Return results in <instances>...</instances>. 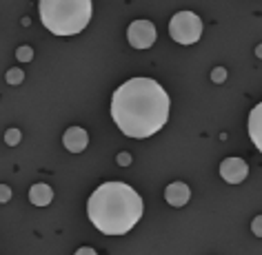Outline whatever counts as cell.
<instances>
[{"mask_svg": "<svg viewBox=\"0 0 262 255\" xmlns=\"http://www.w3.org/2000/svg\"><path fill=\"white\" fill-rule=\"evenodd\" d=\"M87 213L104 235H124L142 218V198L124 182H104L91 193Z\"/></svg>", "mask_w": 262, "mask_h": 255, "instance_id": "2", "label": "cell"}, {"mask_svg": "<svg viewBox=\"0 0 262 255\" xmlns=\"http://www.w3.org/2000/svg\"><path fill=\"white\" fill-rule=\"evenodd\" d=\"M247 173H249V167H247V162L240 158H227V160H222V165H220V175L229 184H240V182L247 178Z\"/></svg>", "mask_w": 262, "mask_h": 255, "instance_id": "6", "label": "cell"}, {"mask_svg": "<svg viewBox=\"0 0 262 255\" xmlns=\"http://www.w3.org/2000/svg\"><path fill=\"white\" fill-rule=\"evenodd\" d=\"M225 76H227L225 69H215V71H213V80H215V82H222V80H225Z\"/></svg>", "mask_w": 262, "mask_h": 255, "instance_id": "16", "label": "cell"}, {"mask_svg": "<svg viewBox=\"0 0 262 255\" xmlns=\"http://www.w3.org/2000/svg\"><path fill=\"white\" fill-rule=\"evenodd\" d=\"M156 36H158L156 25H151L149 20H134L127 29L129 44L136 49H149L156 42Z\"/></svg>", "mask_w": 262, "mask_h": 255, "instance_id": "5", "label": "cell"}, {"mask_svg": "<svg viewBox=\"0 0 262 255\" xmlns=\"http://www.w3.org/2000/svg\"><path fill=\"white\" fill-rule=\"evenodd\" d=\"M258 56H260V58H262V47H258Z\"/></svg>", "mask_w": 262, "mask_h": 255, "instance_id": "19", "label": "cell"}, {"mask_svg": "<svg viewBox=\"0 0 262 255\" xmlns=\"http://www.w3.org/2000/svg\"><path fill=\"white\" fill-rule=\"evenodd\" d=\"M169 34L180 44H193L202 36V20L193 11H180L169 22Z\"/></svg>", "mask_w": 262, "mask_h": 255, "instance_id": "4", "label": "cell"}, {"mask_svg": "<svg viewBox=\"0 0 262 255\" xmlns=\"http://www.w3.org/2000/svg\"><path fill=\"white\" fill-rule=\"evenodd\" d=\"M249 138L258 151H262V102H258L249 113Z\"/></svg>", "mask_w": 262, "mask_h": 255, "instance_id": "8", "label": "cell"}, {"mask_svg": "<svg viewBox=\"0 0 262 255\" xmlns=\"http://www.w3.org/2000/svg\"><path fill=\"white\" fill-rule=\"evenodd\" d=\"M87 142H89V135L80 127H71L62 135V145H64V149H69L71 153L84 151V149H87Z\"/></svg>", "mask_w": 262, "mask_h": 255, "instance_id": "7", "label": "cell"}, {"mask_svg": "<svg viewBox=\"0 0 262 255\" xmlns=\"http://www.w3.org/2000/svg\"><path fill=\"white\" fill-rule=\"evenodd\" d=\"M251 231L258 235V238H262V215H258V218H253L251 222Z\"/></svg>", "mask_w": 262, "mask_h": 255, "instance_id": "13", "label": "cell"}, {"mask_svg": "<svg viewBox=\"0 0 262 255\" xmlns=\"http://www.w3.org/2000/svg\"><path fill=\"white\" fill-rule=\"evenodd\" d=\"M169 96L151 78H131L114 91L111 115L129 138H149L169 120Z\"/></svg>", "mask_w": 262, "mask_h": 255, "instance_id": "1", "label": "cell"}, {"mask_svg": "<svg viewBox=\"0 0 262 255\" xmlns=\"http://www.w3.org/2000/svg\"><path fill=\"white\" fill-rule=\"evenodd\" d=\"M7 82H9V84L23 82V71H20V69H11L9 74H7Z\"/></svg>", "mask_w": 262, "mask_h": 255, "instance_id": "11", "label": "cell"}, {"mask_svg": "<svg viewBox=\"0 0 262 255\" xmlns=\"http://www.w3.org/2000/svg\"><path fill=\"white\" fill-rule=\"evenodd\" d=\"M7 200H9V189L3 187V202H7Z\"/></svg>", "mask_w": 262, "mask_h": 255, "instance_id": "18", "label": "cell"}, {"mask_svg": "<svg viewBox=\"0 0 262 255\" xmlns=\"http://www.w3.org/2000/svg\"><path fill=\"white\" fill-rule=\"evenodd\" d=\"M20 142V131L18 129H9L7 131V145H18Z\"/></svg>", "mask_w": 262, "mask_h": 255, "instance_id": "12", "label": "cell"}, {"mask_svg": "<svg viewBox=\"0 0 262 255\" xmlns=\"http://www.w3.org/2000/svg\"><path fill=\"white\" fill-rule=\"evenodd\" d=\"M40 20L51 34L74 36L91 20L89 0H40Z\"/></svg>", "mask_w": 262, "mask_h": 255, "instance_id": "3", "label": "cell"}, {"mask_svg": "<svg viewBox=\"0 0 262 255\" xmlns=\"http://www.w3.org/2000/svg\"><path fill=\"white\" fill-rule=\"evenodd\" d=\"M76 255H98V253H96L91 246H80V248L76 251Z\"/></svg>", "mask_w": 262, "mask_h": 255, "instance_id": "15", "label": "cell"}, {"mask_svg": "<svg viewBox=\"0 0 262 255\" xmlns=\"http://www.w3.org/2000/svg\"><path fill=\"white\" fill-rule=\"evenodd\" d=\"M165 198L171 206H185L189 198H191V191H189L185 182H173V184H169L165 189Z\"/></svg>", "mask_w": 262, "mask_h": 255, "instance_id": "9", "label": "cell"}, {"mask_svg": "<svg viewBox=\"0 0 262 255\" xmlns=\"http://www.w3.org/2000/svg\"><path fill=\"white\" fill-rule=\"evenodd\" d=\"M31 56H34V51H31L29 47H20V49H18V60L27 62V60H31Z\"/></svg>", "mask_w": 262, "mask_h": 255, "instance_id": "14", "label": "cell"}, {"mask_svg": "<svg viewBox=\"0 0 262 255\" xmlns=\"http://www.w3.org/2000/svg\"><path fill=\"white\" fill-rule=\"evenodd\" d=\"M129 160H131V158H129L127 153H124V155H118V165H129Z\"/></svg>", "mask_w": 262, "mask_h": 255, "instance_id": "17", "label": "cell"}, {"mask_svg": "<svg viewBox=\"0 0 262 255\" xmlns=\"http://www.w3.org/2000/svg\"><path fill=\"white\" fill-rule=\"evenodd\" d=\"M29 200H31V204H36V206H47L49 202L54 200V191H51L49 184L38 182V184L29 189Z\"/></svg>", "mask_w": 262, "mask_h": 255, "instance_id": "10", "label": "cell"}]
</instances>
